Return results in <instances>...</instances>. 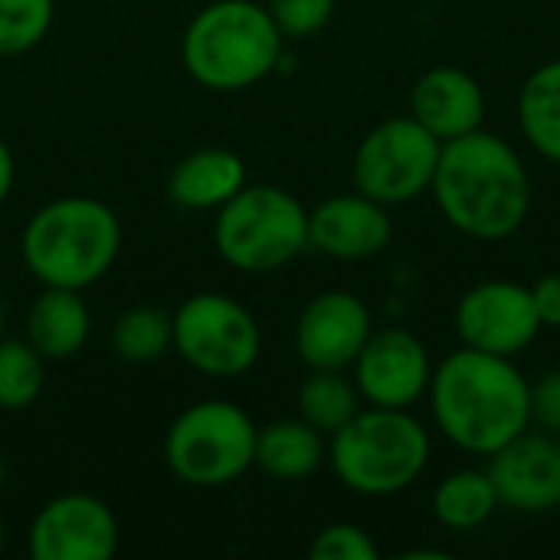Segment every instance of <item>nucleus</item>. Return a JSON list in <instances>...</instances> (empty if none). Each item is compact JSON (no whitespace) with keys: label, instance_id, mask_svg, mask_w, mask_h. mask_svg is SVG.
<instances>
[{"label":"nucleus","instance_id":"obj_7","mask_svg":"<svg viewBox=\"0 0 560 560\" xmlns=\"http://www.w3.org/2000/svg\"><path fill=\"white\" fill-rule=\"evenodd\" d=\"M259 427L230 400H200L180 410L164 440L167 469L194 486L217 489L236 482L256 456Z\"/></svg>","mask_w":560,"mask_h":560},{"label":"nucleus","instance_id":"obj_6","mask_svg":"<svg viewBox=\"0 0 560 560\" xmlns=\"http://www.w3.org/2000/svg\"><path fill=\"white\" fill-rule=\"evenodd\" d=\"M220 256L240 272H272L308 246V210L276 184H246L213 223Z\"/></svg>","mask_w":560,"mask_h":560},{"label":"nucleus","instance_id":"obj_15","mask_svg":"<svg viewBox=\"0 0 560 560\" xmlns=\"http://www.w3.org/2000/svg\"><path fill=\"white\" fill-rule=\"evenodd\" d=\"M394 223L384 203L354 194H338L308 213V246L341 262H361L390 246Z\"/></svg>","mask_w":560,"mask_h":560},{"label":"nucleus","instance_id":"obj_16","mask_svg":"<svg viewBox=\"0 0 560 560\" xmlns=\"http://www.w3.org/2000/svg\"><path fill=\"white\" fill-rule=\"evenodd\" d=\"M486 89L476 75L456 66L427 69L410 92V115L440 141L479 131L486 121Z\"/></svg>","mask_w":560,"mask_h":560},{"label":"nucleus","instance_id":"obj_22","mask_svg":"<svg viewBox=\"0 0 560 560\" xmlns=\"http://www.w3.org/2000/svg\"><path fill=\"white\" fill-rule=\"evenodd\" d=\"M361 404L354 377H345V371H312L299 387V417L325 436L338 433Z\"/></svg>","mask_w":560,"mask_h":560},{"label":"nucleus","instance_id":"obj_33","mask_svg":"<svg viewBox=\"0 0 560 560\" xmlns=\"http://www.w3.org/2000/svg\"><path fill=\"white\" fill-rule=\"evenodd\" d=\"M0 338H3V308H0Z\"/></svg>","mask_w":560,"mask_h":560},{"label":"nucleus","instance_id":"obj_3","mask_svg":"<svg viewBox=\"0 0 560 560\" xmlns=\"http://www.w3.org/2000/svg\"><path fill=\"white\" fill-rule=\"evenodd\" d=\"M26 269L52 289H89L108 276L121 249V223L95 197H56L43 203L20 236Z\"/></svg>","mask_w":560,"mask_h":560},{"label":"nucleus","instance_id":"obj_12","mask_svg":"<svg viewBox=\"0 0 560 560\" xmlns=\"http://www.w3.org/2000/svg\"><path fill=\"white\" fill-rule=\"evenodd\" d=\"M118 551V522L112 509L85 492L46 502L30 528L36 560H108Z\"/></svg>","mask_w":560,"mask_h":560},{"label":"nucleus","instance_id":"obj_10","mask_svg":"<svg viewBox=\"0 0 560 560\" xmlns=\"http://www.w3.org/2000/svg\"><path fill=\"white\" fill-rule=\"evenodd\" d=\"M541 331V318L532 302V289L509 279H489L472 285L456 305V335L466 348L515 358Z\"/></svg>","mask_w":560,"mask_h":560},{"label":"nucleus","instance_id":"obj_1","mask_svg":"<svg viewBox=\"0 0 560 560\" xmlns=\"http://www.w3.org/2000/svg\"><path fill=\"white\" fill-rule=\"evenodd\" d=\"M430 190L443 220L469 240H509L532 213V177L522 154L486 128L443 141Z\"/></svg>","mask_w":560,"mask_h":560},{"label":"nucleus","instance_id":"obj_9","mask_svg":"<svg viewBox=\"0 0 560 560\" xmlns=\"http://www.w3.org/2000/svg\"><path fill=\"white\" fill-rule=\"evenodd\" d=\"M171 318L177 354L207 377H240L262 351L253 312L223 292L190 295Z\"/></svg>","mask_w":560,"mask_h":560},{"label":"nucleus","instance_id":"obj_31","mask_svg":"<svg viewBox=\"0 0 560 560\" xmlns=\"http://www.w3.org/2000/svg\"><path fill=\"white\" fill-rule=\"evenodd\" d=\"M3 482H7V466H3V459H0V489H3Z\"/></svg>","mask_w":560,"mask_h":560},{"label":"nucleus","instance_id":"obj_5","mask_svg":"<svg viewBox=\"0 0 560 560\" xmlns=\"http://www.w3.org/2000/svg\"><path fill=\"white\" fill-rule=\"evenodd\" d=\"M338 482L364 499L410 489L430 463V433L410 410L361 407L328 443Z\"/></svg>","mask_w":560,"mask_h":560},{"label":"nucleus","instance_id":"obj_2","mask_svg":"<svg viewBox=\"0 0 560 560\" xmlns=\"http://www.w3.org/2000/svg\"><path fill=\"white\" fill-rule=\"evenodd\" d=\"M436 430L463 453L492 456L532 427V384L512 358L459 348L433 368Z\"/></svg>","mask_w":560,"mask_h":560},{"label":"nucleus","instance_id":"obj_30","mask_svg":"<svg viewBox=\"0 0 560 560\" xmlns=\"http://www.w3.org/2000/svg\"><path fill=\"white\" fill-rule=\"evenodd\" d=\"M13 154H10V148H7V141H0V207H3V200L10 197V187H13Z\"/></svg>","mask_w":560,"mask_h":560},{"label":"nucleus","instance_id":"obj_27","mask_svg":"<svg viewBox=\"0 0 560 560\" xmlns=\"http://www.w3.org/2000/svg\"><path fill=\"white\" fill-rule=\"evenodd\" d=\"M312 558L315 560H374L377 545L371 535L351 522H335L322 528L312 541Z\"/></svg>","mask_w":560,"mask_h":560},{"label":"nucleus","instance_id":"obj_21","mask_svg":"<svg viewBox=\"0 0 560 560\" xmlns=\"http://www.w3.org/2000/svg\"><path fill=\"white\" fill-rule=\"evenodd\" d=\"M499 492L489 469H459L440 479L433 492V515L450 532H476L499 512Z\"/></svg>","mask_w":560,"mask_h":560},{"label":"nucleus","instance_id":"obj_20","mask_svg":"<svg viewBox=\"0 0 560 560\" xmlns=\"http://www.w3.org/2000/svg\"><path fill=\"white\" fill-rule=\"evenodd\" d=\"M518 128L525 141L560 164V59L538 66L518 92Z\"/></svg>","mask_w":560,"mask_h":560},{"label":"nucleus","instance_id":"obj_25","mask_svg":"<svg viewBox=\"0 0 560 560\" xmlns=\"http://www.w3.org/2000/svg\"><path fill=\"white\" fill-rule=\"evenodd\" d=\"M52 26V0H0V59L23 56Z\"/></svg>","mask_w":560,"mask_h":560},{"label":"nucleus","instance_id":"obj_11","mask_svg":"<svg viewBox=\"0 0 560 560\" xmlns=\"http://www.w3.org/2000/svg\"><path fill=\"white\" fill-rule=\"evenodd\" d=\"M354 387L368 407L410 410L427 397L433 361L427 345L404 328L371 331L361 354L354 358Z\"/></svg>","mask_w":560,"mask_h":560},{"label":"nucleus","instance_id":"obj_8","mask_svg":"<svg viewBox=\"0 0 560 560\" xmlns=\"http://www.w3.org/2000/svg\"><path fill=\"white\" fill-rule=\"evenodd\" d=\"M440 151L443 141L433 138L413 115L387 118L371 128L354 151V190L384 207L410 203L433 187Z\"/></svg>","mask_w":560,"mask_h":560},{"label":"nucleus","instance_id":"obj_17","mask_svg":"<svg viewBox=\"0 0 560 560\" xmlns=\"http://www.w3.org/2000/svg\"><path fill=\"white\" fill-rule=\"evenodd\" d=\"M246 187V164L230 148H200L180 158L167 177V197L184 210H220Z\"/></svg>","mask_w":560,"mask_h":560},{"label":"nucleus","instance_id":"obj_24","mask_svg":"<svg viewBox=\"0 0 560 560\" xmlns=\"http://www.w3.org/2000/svg\"><path fill=\"white\" fill-rule=\"evenodd\" d=\"M43 354L30 341L0 338V410H26L43 390Z\"/></svg>","mask_w":560,"mask_h":560},{"label":"nucleus","instance_id":"obj_13","mask_svg":"<svg viewBox=\"0 0 560 560\" xmlns=\"http://www.w3.org/2000/svg\"><path fill=\"white\" fill-rule=\"evenodd\" d=\"M489 476L499 502L518 515H545L560 509V436L525 430L489 456Z\"/></svg>","mask_w":560,"mask_h":560},{"label":"nucleus","instance_id":"obj_26","mask_svg":"<svg viewBox=\"0 0 560 560\" xmlns=\"http://www.w3.org/2000/svg\"><path fill=\"white\" fill-rule=\"evenodd\" d=\"M266 10L272 13L282 36L305 39L328 26L335 13V0H269Z\"/></svg>","mask_w":560,"mask_h":560},{"label":"nucleus","instance_id":"obj_32","mask_svg":"<svg viewBox=\"0 0 560 560\" xmlns=\"http://www.w3.org/2000/svg\"><path fill=\"white\" fill-rule=\"evenodd\" d=\"M3 535H7V532H3V515H0V551H3Z\"/></svg>","mask_w":560,"mask_h":560},{"label":"nucleus","instance_id":"obj_28","mask_svg":"<svg viewBox=\"0 0 560 560\" xmlns=\"http://www.w3.org/2000/svg\"><path fill=\"white\" fill-rule=\"evenodd\" d=\"M532 427L560 436V371H548L532 384Z\"/></svg>","mask_w":560,"mask_h":560},{"label":"nucleus","instance_id":"obj_4","mask_svg":"<svg viewBox=\"0 0 560 560\" xmlns=\"http://www.w3.org/2000/svg\"><path fill=\"white\" fill-rule=\"evenodd\" d=\"M282 30L256 0H213L187 26L180 56L194 82L240 92L262 82L282 59Z\"/></svg>","mask_w":560,"mask_h":560},{"label":"nucleus","instance_id":"obj_18","mask_svg":"<svg viewBox=\"0 0 560 560\" xmlns=\"http://www.w3.org/2000/svg\"><path fill=\"white\" fill-rule=\"evenodd\" d=\"M92 315L75 289L46 285L26 312V341L46 361H66L89 341Z\"/></svg>","mask_w":560,"mask_h":560},{"label":"nucleus","instance_id":"obj_14","mask_svg":"<svg viewBox=\"0 0 560 560\" xmlns=\"http://www.w3.org/2000/svg\"><path fill=\"white\" fill-rule=\"evenodd\" d=\"M371 308L354 292L315 295L295 322V351L308 371H348L371 338Z\"/></svg>","mask_w":560,"mask_h":560},{"label":"nucleus","instance_id":"obj_29","mask_svg":"<svg viewBox=\"0 0 560 560\" xmlns=\"http://www.w3.org/2000/svg\"><path fill=\"white\" fill-rule=\"evenodd\" d=\"M532 302L541 328H560V272H548L532 285Z\"/></svg>","mask_w":560,"mask_h":560},{"label":"nucleus","instance_id":"obj_23","mask_svg":"<svg viewBox=\"0 0 560 560\" xmlns=\"http://www.w3.org/2000/svg\"><path fill=\"white\" fill-rule=\"evenodd\" d=\"M112 348L128 364L158 361L167 348H174V318L151 305L128 308L115 318Z\"/></svg>","mask_w":560,"mask_h":560},{"label":"nucleus","instance_id":"obj_19","mask_svg":"<svg viewBox=\"0 0 560 560\" xmlns=\"http://www.w3.org/2000/svg\"><path fill=\"white\" fill-rule=\"evenodd\" d=\"M328 459L325 433H318L312 423L299 420H276L256 433V456L253 466H259L269 479L279 482H299L322 469Z\"/></svg>","mask_w":560,"mask_h":560}]
</instances>
